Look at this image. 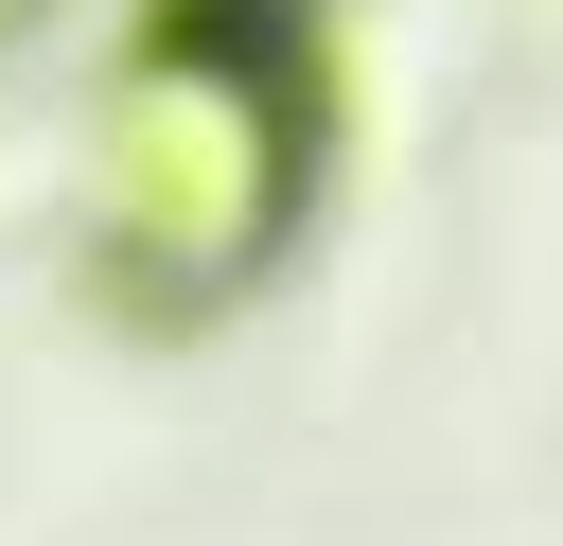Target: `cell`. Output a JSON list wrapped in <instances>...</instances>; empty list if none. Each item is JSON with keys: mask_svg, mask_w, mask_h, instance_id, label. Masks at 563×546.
<instances>
[{"mask_svg": "<svg viewBox=\"0 0 563 546\" xmlns=\"http://www.w3.org/2000/svg\"><path fill=\"white\" fill-rule=\"evenodd\" d=\"M317 141L299 0H141L88 88V282L158 335L229 317L317 211Z\"/></svg>", "mask_w": 563, "mask_h": 546, "instance_id": "6da1fadb", "label": "cell"}, {"mask_svg": "<svg viewBox=\"0 0 563 546\" xmlns=\"http://www.w3.org/2000/svg\"><path fill=\"white\" fill-rule=\"evenodd\" d=\"M18 35H35V0H0V53H18Z\"/></svg>", "mask_w": 563, "mask_h": 546, "instance_id": "7a4b0ae2", "label": "cell"}, {"mask_svg": "<svg viewBox=\"0 0 563 546\" xmlns=\"http://www.w3.org/2000/svg\"><path fill=\"white\" fill-rule=\"evenodd\" d=\"M299 18H317V0H299Z\"/></svg>", "mask_w": 563, "mask_h": 546, "instance_id": "3957f363", "label": "cell"}]
</instances>
